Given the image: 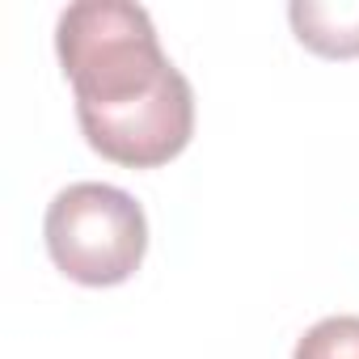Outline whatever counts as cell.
I'll return each instance as SVG.
<instances>
[{
    "instance_id": "cell-5",
    "label": "cell",
    "mask_w": 359,
    "mask_h": 359,
    "mask_svg": "<svg viewBox=\"0 0 359 359\" xmlns=\"http://www.w3.org/2000/svg\"><path fill=\"white\" fill-rule=\"evenodd\" d=\"M292 359H359V317H325L309 325Z\"/></svg>"
},
{
    "instance_id": "cell-1",
    "label": "cell",
    "mask_w": 359,
    "mask_h": 359,
    "mask_svg": "<svg viewBox=\"0 0 359 359\" xmlns=\"http://www.w3.org/2000/svg\"><path fill=\"white\" fill-rule=\"evenodd\" d=\"M55 51L76 106H114L156 89L173 64L152 18L131 0H76L55 22Z\"/></svg>"
},
{
    "instance_id": "cell-4",
    "label": "cell",
    "mask_w": 359,
    "mask_h": 359,
    "mask_svg": "<svg viewBox=\"0 0 359 359\" xmlns=\"http://www.w3.org/2000/svg\"><path fill=\"white\" fill-rule=\"evenodd\" d=\"M296 39L321 55H359V0H292Z\"/></svg>"
},
{
    "instance_id": "cell-3",
    "label": "cell",
    "mask_w": 359,
    "mask_h": 359,
    "mask_svg": "<svg viewBox=\"0 0 359 359\" xmlns=\"http://www.w3.org/2000/svg\"><path fill=\"white\" fill-rule=\"evenodd\" d=\"M85 140L127 169L165 165L187 148L195 131V93L182 72H169L156 89L114 102V106H76Z\"/></svg>"
},
{
    "instance_id": "cell-2",
    "label": "cell",
    "mask_w": 359,
    "mask_h": 359,
    "mask_svg": "<svg viewBox=\"0 0 359 359\" xmlns=\"http://www.w3.org/2000/svg\"><path fill=\"white\" fill-rule=\"evenodd\" d=\"M47 250L76 283H123L148 250L144 208L110 182H72L47 208Z\"/></svg>"
}]
</instances>
